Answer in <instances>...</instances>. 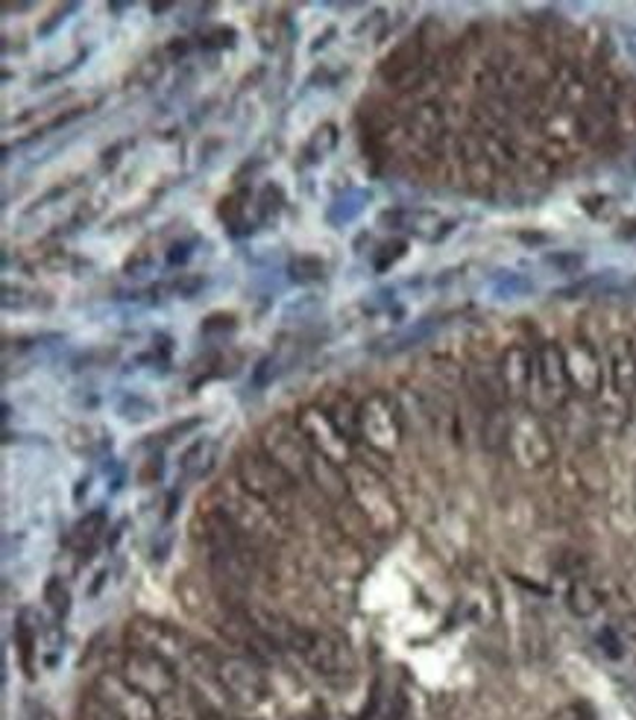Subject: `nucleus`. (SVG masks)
<instances>
[{
  "label": "nucleus",
  "mask_w": 636,
  "mask_h": 720,
  "mask_svg": "<svg viewBox=\"0 0 636 720\" xmlns=\"http://www.w3.org/2000/svg\"><path fill=\"white\" fill-rule=\"evenodd\" d=\"M214 509H221L223 516L230 518V525L256 548H274L288 533V521L282 513L270 507L267 500L249 495L238 483V477H232L217 490V507Z\"/></svg>",
  "instance_id": "obj_1"
},
{
  "label": "nucleus",
  "mask_w": 636,
  "mask_h": 720,
  "mask_svg": "<svg viewBox=\"0 0 636 720\" xmlns=\"http://www.w3.org/2000/svg\"><path fill=\"white\" fill-rule=\"evenodd\" d=\"M346 481H349V500L361 509V516L372 527L376 539H388V536L399 533L405 516H402V507H399L390 483L384 481V474L367 460L355 457L353 463L346 465Z\"/></svg>",
  "instance_id": "obj_2"
},
{
  "label": "nucleus",
  "mask_w": 636,
  "mask_h": 720,
  "mask_svg": "<svg viewBox=\"0 0 636 720\" xmlns=\"http://www.w3.org/2000/svg\"><path fill=\"white\" fill-rule=\"evenodd\" d=\"M276 639L282 648L293 650L314 674L326 676V679L355 671V659L349 648L344 641H337L335 635H328V632L305 630V627H293V623L284 621Z\"/></svg>",
  "instance_id": "obj_3"
},
{
  "label": "nucleus",
  "mask_w": 636,
  "mask_h": 720,
  "mask_svg": "<svg viewBox=\"0 0 636 720\" xmlns=\"http://www.w3.org/2000/svg\"><path fill=\"white\" fill-rule=\"evenodd\" d=\"M235 477L249 495L267 500L270 507H276L284 516V504L293 498V492L300 490V483L293 481L291 474L282 472L261 448H244L235 457Z\"/></svg>",
  "instance_id": "obj_4"
},
{
  "label": "nucleus",
  "mask_w": 636,
  "mask_h": 720,
  "mask_svg": "<svg viewBox=\"0 0 636 720\" xmlns=\"http://www.w3.org/2000/svg\"><path fill=\"white\" fill-rule=\"evenodd\" d=\"M405 437V421L399 410L397 398L390 393H372L361 402V442L372 454L390 457L397 454Z\"/></svg>",
  "instance_id": "obj_5"
},
{
  "label": "nucleus",
  "mask_w": 636,
  "mask_h": 720,
  "mask_svg": "<svg viewBox=\"0 0 636 720\" xmlns=\"http://www.w3.org/2000/svg\"><path fill=\"white\" fill-rule=\"evenodd\" d=\"M507 451L522 469H546L555 463V437L537 410H516L511 416V437Z\"/></svg>",
  "instance_id": "obj_6"
},
{
  "label": "nucleus",
  "mask_w": 636,
  "mask_h": 720,
  "mask_svg": "<svg viewBox=\"0 0 636 720\" xmlns=\"http://www.w3.org/2000/svg\"><path fill=\"white\" fill-rule=\"evenodd\" d=\"M118 671L135 691H142L153 702L174 697L179 691L177 665L168 659L156 656V653H147V650H126Z\"/></svg>",
  "instance_id": "obj_7"
},
{
  "label": "nucleus",
  "mask_w": 636,
  "mask_h": 720,
  "mask_svg": "<svg viewBox=\"0 0 636 720\" xmlns=\"http://www.w3.org/2000/svg\"><path fill=\"white\" fill-rule=\"evenodd\" d=\"M261 451H265L270 460H274L282 472H288L293 481L305 483L309 481V460H311V448L305 442V437L297 428V419H288V416H279L261 430Z\"/></svg>",
  "instance_id": "obj_8"
},
{
  "label": "nucleus",
  "mask_w": 636,
  "mask_h": 720,
  "mask_svg": "<svg viewBox=\"0 0 636 720\" xmlns=\"http://www.w3.org/2000/svg\"><path fill=\"white\" fill-rule=\"evenodd\" d=\"M124 641L130 650H147V653L168 659L174 665H177V659L191 656V648H194V641L188 639L186 632L165 621H153V618H133L126 623Z\"/></svg>",
  "instance_id": "obj_9"
},
{
  "label": "nucleus",
  "mask_w": 636,
  "mask_h": 720,
  "mask_svg": "<svg viewBox=\"0 0 636 720\" xmlns=\"http://www.w3.org/2000/svg\"><path fill=\"white\" fill-rule=\"evenodd\" d=\"M293 419H297V428H300V434L305 437L314 454L326 457V460L337 465L353 463V442L332 425V419H328L320 404H305Z\"/></svg>",
  "instance_id": "obj_10"
},
{
  "label": "nucleus",
  "mask_w": 636,
  "mask_h": 720,
  "mask_svg": "<svg viewBox=\"0 0 636 720\" xmlns=\"http://www.w3.org/2000/svg\"><path fill=\"white\" fill-rule=\"evenodd\" d=\"M91 694L98 697L109 711H115L121 720H159V706L144 697L142 691H135L133 685L126 683L121 671L115 674H100L91 685Z\"/></svg>",
  "instance_id": "obj_11"
},
{
  "label": "nucleus",
  "mask_w": 636,
  "mask_h": 720,
  "mask_svg": "<svg viewBox=\"0 0 636 720\" xmlns=\"http://www.w3.org/2000/svg\"><path fill=\"white\" fill-rule=\"evenodd\" d=\"M214 676L223 685V691L244 706H258L270 694L265 674L258 671V662H253L249 656H232V653L221 656L214 665Z\"/></svg>",
  "instance_id": "obj_12"
},
{
  "label": "nucleus",
  "mask_w": 636,
  "mask_h": 720,
  "mask_svg": "<svg viewBox=\"0 0 636 720\" xmlns=\"http://www.w3.org/2000/svg\"><path fill=\"white\" fill-rule=\"evenodd\" d=\"M534 384L539 386V393L546 395L551 407H560L569 398V375H566V358L564 346L557 342H543L534 351Z\"/></svg>",
  "instance_id": "obj_13"
},
{
  "label": "nucleus",
  "mask_w": 636,
  "mask_h": 720,
  "mask_svg": "<svg viewBox=\"0 0 636 720\" xmlns=\"http://www.w3.org/2000/svg\"><path fill=\"white\" fill-rule=\"evenodd\" d=\"M566 358V375H569V386L578 395L595 398L604 393V369H601L599 351L592 349L587 340H574L572 346L564 349Z\"/></svg>",
  "instance_id": "obj_14"
},
{
  "label": "nucleus",
  "mask_w": 636,
  "mask_h": 720,
  "mask_svg": "<svg viewBox=\"0 0 636 720\" xmlns=\"http://www.w3.org/2000/svg\"><path fill=\"white\" fill-rule=\"evenodd\" d=\"M610 390L631 402L636 395V340L631 334H616L607 342Z\"/></svg>",
  "instance_id": "obj_15"
},
{
  "label": "nucleus",
  "mask_w": 636,
  "mask_h": 720,
  "mask_svg": "<svg viewBox=\"0 0 636 720\" xmlns=\"http://www.w3.org/2000/svg\"><path fill=\"white\" fill-rule=\"evenodd\" d=\"M499 378L507 398H525L534 390V351L525 346H511L499 358Z\"/></svg>",
  "instance_id": "obj_16"
},
{
  "label": "nucleus",
  "mask_w": 636,
  "mask_h": 720,
  "mask_svg": "<svg viewBox=\"0 0 636 720\" xmlns=\"http://www.w3.org/2000/svg\"><path fill=\"white\" fill-rule=\"evenodd\" d=\"M309 483L335 507L341 500L349 498V481H346V465H337L326 457L311 451L309 460Z\"/></svg>",
  "instance_id": "obj_17"
},
{
  "label": "nucleus",
  "mask_w": 636,
  "mask_h": 720,
  "mask_svg": "<svg viewBox=\"0 0 636 720\" xmlns=\"http://www.w3.org/2000/svg\"><path fill=\"white\" fill-rule=\"evenodd\" d=\"M323 410H326L332 425H335L349 442H358V439H361V404L355 402L353 395H335Z\"/></svg>",
  "instance_id": "obj_18"
},
{
  "label": "nucleus",
  "mask_w": 636,
  "mask_h": 720,
  "mask_svg": "<svg viewBox=\"0 0 636 720\" xmlns=\"http://www.w3.org/2000/svg\"><path fill=\"white\" fill-rule=\"evenodd\" d=\"M332 521H335L337 530H341L346 539H353L355 544H364V542H370V539H376L372 527L367 525V518L361 516V509L355 507L349 498L341 500V504L332 507Z\"/></svg>",
  "instance_id": "obj_19"
},
{
  "label": "nucleus",
  "mask_w": 636,
  "mask_h": 720,
  "mask_svg": "<svg viewBox=\"0 0 636 720\" xmlns=\"http://www.w3.org/2000/svg\"><path fill=\"white\" fill-rule=\"evenodd\" d=\"M107 530V513L103 509H91L86 516L77 521V527L68 536V544H71L74 551L80 553L82 560H89V553L94 551V544L100 542V533Z\"/></svg>",
  "instance_id": "obj_20"
},
{
  "label": "nucleus",
  "mask_w": 636,
  "mask_h": 720,
  "mask_svg": "<svg viewBox=\"0 0 636 720\" xmlns=\"http://www.w3.org/2000/svg\"><path fill=\"white\" fill-rule=\"evenodd\" d=\"M481 437L490 451H507V437H511V413L507 407H493L484 413V425H481Z\"/></svg>",
  "instance_id": "obj_21"
},
{
  "label": "nucleus",
  "mask_w": 636,
  "mask_h": 720,
  "mask_svg": "<svg viewBox=\"0 0 636 720\" xmlns=\"http://www.w3.org/2000/svg\"><path fill=\"white\" fill-rule=\"evenodd\" d=\"M566 604H569L572 615H578V618H590V615H595L601 609L599 588L592 586L590 580H572V586L566 592Z\"/></svg>",
  "instance_id": "obj_22"
},
{
  "label": "nucleus",
  "mask_w": 636,
  "mask_h": 720,
  "mask_svg": "<svg viewBox=\"0 0 636 720\" xmlns=\"http://www.w3.org/2000/svg\"><path fill=\"white\" fill-rule=\"evenodd\" d=\"M244 217H247V191L241 188V191L230 193V196L221 202V220H226V223L235 228V235H238V232H247V228H244Z\"/></svg>",
  "instance_id": "obj_23"
},
{
  "label": "nucleus",
  "mask_w": 636,
  "mask_h": 720,
  "mask_svg": "<svg viewBox=\"0 0 636 720\" xmlns=\"http://www.w3.org/2000/svg\"><path fill=\"white\" fill-rule=\"evenodd\" d=\"M288 272H291L293 281H300V284H311V281L323 279L326 267H323V261L314 258V255H297V258L288 263Z\"/></svg>",
  "instance_id": "obj_24"
},
{
  "label": "nucleus",
  "mask_w": 636,
  "mask_h": 720,
  "mask_svg": "<svg viewBox=\"0 0 636 720\" xmlns=\"http://www.w3.org/2000/svg\"><path fill=\"white\" fill-rule=\"evenodd\" d=\"M30 612H24L19 618V623H15V641H19V650H21V665L27 667L30 676L33 674V653H36V630L27 623Z\"/></svg>",
  "instance_id": "obj_25"
},
{
  "label": "nucleus",
  "mask_w": 636,
  "mask_h": 720,
  "mask_svg": "<svg viewBox=\"0 0 636 720\" xmlns=\"http://www.w3.org/2000/svg\"><path fill=\"white\" fill-rule=\"evenodd\" d=\"M159 706V720H203L197 715V709L191 706V700H179V694L174 697H165V700L156 702Z\"/></svg>",
  "instance_id": "obj_26"
},
{
  "label": "nucleus",
  "mask_w": 636,
  "mask_h": 720,
  "mask_svg": "<svg viewBox=\"0 0 636 720\" xmlns=\"http://www.w3.org/2000/svg\"><path fill=\"white\" fill-rule=\"evenodd\" d=\"M45 604L54 609L56 618H63V615L68 612V606H71V592H68V586H65L59 577H54L45 586Z\"/></svg>",
  "instance_id": "obj_27"
},
{
  "label": "nucleus",
  "mask_w": 636,
  "mask_h": 720,
  "mask_svg": "<svg viewBox=\"0 0 636 720\" xmlns=\"http://www.w3.org/2000/svg\"><path fill=\"white\" fill-rule=\"evenodd\" d=\"M165 59H168V56L161 50V53H150L147 59L138 61V68H135L133 74L135 82H138V86H153V82L161 77V70H165Z\"/></svg>",
  "instance_id": "obj_28"
},
{
  "label": "nucleus",
  "mask_w": 636,
  "mask_h": 720,
  "mask_svg": "<svg viewBox=\"0 0 636 720\" xmlns=\"http://www.w3.org/2000/svg\"><path fill=\"white\" fill-rule=\"evenodd\" d=\"M121 416H124L126 421H144L150 419L153 416V404H147L144 398H138V395H130L124 404H121Z\"/></svg>",
  "instance_id": "obj_29"
},
{
  "label": "nucleus",
  "mask_w": 636,
  "mask_h": 720,
  "mask_svg": "<svg viewBox=\"0 0 636 720\" xmlns=\"http://www.w3.org/2000/svg\"><path fill=\"white\" fill-rule=\"evenodd\" d=\"M77 720H121V718H118L115 711H109L107 706H103V702H100L98 697L89 691V697H86V702H82L80 718Z\"/></svg>",
  "instance_id": "obj_30"
},
{
  "label": "nucleus",
  "mask_w": 636,
  "mask_h": 720,
  "mask_svg": "<svg viewBox=\"0 0 636 720\" xmlns=\"http://www.w3.org/2000/svg\"><path fill=\"white\" fill-rule=\"evenodd\" d=\"M551 720H595V711L587 702H566L551 715Z\"/></svg>",
  "instance_id": "obj_31"
},
{
  "label": "nucleus",
  "mask_w": 636,
  "mask_h": 720,
  "mask_svg": "<svg viewBox=\"0 0 636 720\" xmlns=\"http://www.w3.org/2000/svg\"><path fill=\"white\" fill-rule=\"evenodd\" d=\"M203 288H205L203 275H179V279L170 284V290H174V293H177V296H182V299L194 296L197 290H203Z\"/></svg>",
  "instance_id": "obj_32"
},
{
  "label": "nucleus",
  "mask_w": 636,
  "mask_h": 720,
  "mask_svg": "<svg viewBox=\"0 0 636 720\" xmlns=\"http://www.w3.org/2000/svg\"><path fill=\"white\" fill-rule=\"evenodd\" d=\"M279 209H282V191H279V188H265L261 200H258L261 217H270V214H276Z\"/></svg>",
  "instance_id": "obj_33"
},
{
  "label": "nucleus",
  "mask_w": 636,
  "mask_h": 720,
  "mask_svg": "<svg viewBox=\"0 0 636 720\" xmlns=\"http://www.w3.org/2000/svg\"><path fill=\"white\" fill-rule=\"evenodd\" d=\"M232 42H235V33L226 30V26H221V30H212V33H205L203 38H200V44H203L205 50H209V47H212V50H217V47H230Z\"/></svg>",
  "instance_id": "obj_34"
},
{
  "label": "nucleus",
  "mask_w": 636,
  "mask_h": 720,
  "mask_svg": "<svg viewBox=\"0 0 636 720\" xmlns=\"http://www.w3.org/2000/svg\"><path fill=\"white\" fill-rule=\"evenodd\" d=\"M379 252H384V258H381V261H376V270H388L390 263L399 261V258H402V252H405V240H393V244H384Z\"/></svg>",
  "instance_id": "obj_35"
},
{
  "label": "nucleus",
  "mask_w": 636,
  "mask_h": 720,
  "mask_svg": "<svg viewBox=\"0 0 636 720\" xmlns=\"http://www.w3.org/2000/svg\"><path fill=\"white\" fill-rule=\"evenodd\" d=\"M599 644H601V648H604V653H607L610 659L622 656V641H618L616 630H601Z\"/></svg>",
  "instance_id": "obj_36"
},
{
  "label": "nucleus",
  "mask_w": 636,
  "mask_h": 720,
  "mask_svg": "<svg viewBox=\"0 0 636 720\" xmlns=\"http://www.w3.org/2000/svg\"><path fill=\"white\" fill-rule=\"evenodd\" d=\"M221 328H235V316L217 314V316H209V319H205V323H203V331L205 334L221 331Z\"/></svg>",
  "instance_id": "obj_37"
},
{
  "label": "nucleus",
  "mask_w": 636,
  "mask_h": 720,
  "mask_svg": "<svg viewBox=\"0 0 636 720\" xmlns=\"http://www.w3.org/2000/svg\"><path fill=\"white\" fill-rule=\"evenodd\" d=\"M581 255H555V258H548V263H555L560 270H578L581 267Z\"/></svg>",
  "instance_id": "obj_38"
},
{
  "label": "nucleus",
  "mask_w": 636,
  "mask_h": 720,
  "mask_svg": "<svg viewBox=\"0 0 636 720\" xmlns=\"http://www.w3.org/2000/svg\"><path fill=\"white\" fill-rule=\"evenodd\" d=\"M191 50V44H188V38H174V44H168V50H165V56H170V59H182L186 53Z\"/></svg>",
  "instance_id": "obj_39"
},
{
  "label": "nucleus",
  "mask_w": 636,
  "mask_h": 720,
  "mask_svg": "<svg viewBox=\"0 0 636 720\" xmlns=\"http://www.w3.org/2000/svg\"><path fill=\"white\" fill-rule=\"evenodd\" d=\"M74 9V3H68V7H63V9H56L54 15H51V21H47L45 26H42V30H38V33L45 35V33H51V30H54L56 24H59V21H65V15H68V12H71Z\"/></svg>",
  "instance_id": "obj_40"
},
{
  "label": "nucleus",
  "mask_w": 636,
  "mask_h": 720,
  "mask_svg": "<svg viewBox=\"0 0 636 720\" xmlns=\"http://www.w3.org/2000/svg\"><path fill=\"white\" fill-rule=\"evenodd\" d=\"M188 249H191V244H174V246H170L168 261H170V263H182V261H188Z\"/></svg>",
  "instance_id": "obj_41"
},
{
  "label": "nucleus",
  "mask_w": 636,
  "mask_h": 720,
  "mask_svg": "<svg viewBox=\"0 0 636 720\" xmlns=\"http://www.w3.org/2000/svg\"><path fill=\"white\" fill-rule=\"evenodd\" d=\"M622 627H625V635L636 639V612L634 615H625V621H622Z\"/></svg>",
  "instance_id": "obj_42"
},
{
  "label": "nucleus",
  "mask_w": 636,
  "mask_h": 720,
  "mask_svg": "<svg viewBox=\"0 0 636 720\" xmlns=\"http://www.w3.org/2000/svg\"><path fill=\"white\" fill-rule=\"evenodd\" d=\"M38 715H42V720H54V715H51V711H38Z\"/></svg>",
  "instance_id": "obj_43"
},
{
  "label": "nucleus",
  "mask_w": 636,
  "mask_h": 720,
  "mask_svg": "<svg viewBox=\"0 0 636 720\" xmlns=\"http://www.w3.org/2000/svg\"><path fill=\"white\" fill-rule=\"evenodd\" d=\"M235 720H249V718H235Z\"/></svg>",
  "instance_id": "obj_44"
}]
</instances>
